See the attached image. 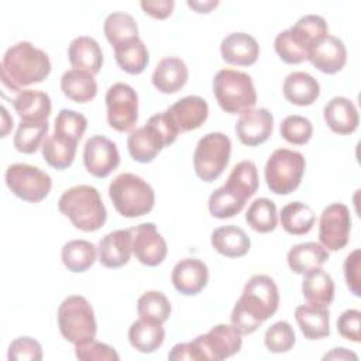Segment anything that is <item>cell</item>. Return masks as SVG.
Returning <instances> with one entry per match:
<instances>
[{
	"label": "cell",
	"instance_id": "7a4b0ae2",
	"mask_svg": "<svg viewBox=\"0 0 361 361\" xmlns=\"http://www.w3.org/2000/svg\"><path fill=\"white\" fill-rule=\"evenodd\" d=\"M0 71L3 87L16 96L24 90V86L47 79L51 72V61L47 52L28 41H21L4 52Z\"/></svg>",
	"mask_w": 361,
	"mask_h": 361
},
{
	"label": "cell",
	"instance_id": "7c38bea8",
	"mask_svg": "<svg viewBox=\"0 0 361 361\" xmlns=\"http://www.w3.org/2000/svg\"><path fill=\"white\" fill-rule=\"evenodd\" d=\"M107 123L120 133L133 131L138 121V94L127 83L117 82L106 92Z\"/></svg>",
	"mask_w": 361,
	"mask_h": 361
},
{
	"label": "cell",
	"instance_id": "8fae6325",
	"mask_svg": "<svg viewBox=\"0 0 361 361\" xmlns=\"http://www.w3.org/2000/svg\"><path fill=\"white\" fill-rule=\"evenodd\" d=\"M6 183L17 197L30 203L44 200L52 188L51 176L30 164L10 165L6 171Z\"/></svg>",
	"mask_w": 361,
	"mask_h": 361
},
{
	"label": "cell",
	"instance_id": "d6a6232c",
	"mask_svg": "<svg viewBox=\"0 0 361 361\" xmlns=\"http://www.w3.org/2000/svg\"><path fill=\"white\" fill-rule=\"evenodd\" d=\"M258 183V171L255 164L252 161H241L233 168L224 186L245 203L257 192Z\"/></svg>",
	"mask_w": 361,
	"mask_h": 361
},
{
	"label": "cell",
	"instance_id": "ac0fdd59",
	"mask_svg": "<svg viewBox=\"0 0 361 361\" xmlns=\"http://www.w3.org/2000/svg\"><path fill=\"white\" fill-rule=\"evenodd\" d=\"M166 117L179 133L199 128L209 116V106L200 96H186L165 110Z\"/></svg>",
	"mask_w": 361,
	"mask_h": 361
},
{
	"label": "cell",
	"instance_id": "60d3db41",
	"mask_svg": "<svg viewBox=\"0 0 361 361\" xmlns=\"http://www.w3.org/2000/svg\"><path fill=\"white\" fill-rule=\"evenodd\" d=\"M245 221L258 233L274 231L278 226L276 204L268 197L255 199L245 213Z\"/></svg>",
	"mask_w": 361,
	"mask_h": 361
},
{
	"label": "cell",
	"instance_id": "3957f363",
	"mask_svg": "<svg viewBox=\"0 0 361 361\" xmlns=\"http://www.w3.org/2000/svg\"><path fill=\"white\" fill-rule=\"evenodd\" d=\"M329 34L326 20L317 14L300 17L290 28L281 31L274 42L275 52L289 65L302 63L307 54L319 41Z\"/></svg>",
	"mask_w": 361,
	"mask_h": 361
},
{
	"label": "cell",
	"instance_id": "d590c367",
	"mask_svg": "<svg viewBox=\"0 0 361 361\" xmlns=\"http://www.w3.org/2000/svg\"><path fill=\"white\" fill-rule=\"evenodd\" d=\"M103 31L113 48L140 38L135 20L133 18V16L124 11H114L109 14L104 20Z\"/></svg>",
	"mask_w": 361,
	"mask_h": 361
},
{
	"label": "cell",
	"instance_id": "83f0119b",
	"mask_svg": "<svg viewBox=\"0 0 361 361\" xmlns=\"http://www.w3.org/2000/svg\"><path fill=\"white\" fill-rule=\"evenodd\" d=\"M210 243H212V247L219 254L227 258L244 257L250 251V245H251V241L247 233L234 224L214 228L210 237Z\"/></svg>",
	"mask_w": 361,
	"mask_h": 361
},
{
	"label": "cell",
	"instance_id": "d6986e66",
	"mask_svg": "<svg viewBox=\"0 0 361 361\" xmlns=\"http://www.w3.org/2000/svg\"><path fill=\"white\" fill-rule=\"evenodd\" d=\"M171 281L179 293L186 296L197 295L207 285V265L197 258H183L175 264Z\"/></svg>",
	"mask_w": 361,
	"mask_h": 361
},
{
	"label": "cell",
	"instance_id": "9f6ffc18",
	"mask_svg": "<svg viewBox=\"0 0 361 361\" xmlns=\"http://www.w3.org/2000/svg\"><path fill=\"white\" fill-rule=\"evenodd\" d=\"M1 111V137H6L8 134V131L13 128V117L8 114L7 109L4 106L0 107Z\"/></svg>",
	"mask_w": 361,
	"mask_h": 361
},
{
	"label": "cell",
	"instance_id": "74e56055",
	"mask_svg": "<svg viewBox=\"0 0 361 361\" xmlns=\"http://www.w3.org/2000/svg\"><path fill=\"white\" fill-rule=\"evenodd\" d=\"M114 56L117 65L130 75L144 72L149 61L148 49L140 38L114 48Z\"/></svg>",
	"mask_w": 361,
	"mask_h": 361
},
{
	"label": "cell",
	"instance_id": "9a60e30c",
	"mask_svg": "<svg viewBox=\"0 0 361 361\" xmlns=\"http://www.w3.org/2000/svg\"><path fill=\"white\" fill-rule=\"evenodd\" d=\"M134 257L147 267H158L168 254V245L154 223H141L128 228Z\"/></svg>",
	"mask_w": 361,
	"mask_h": 361
},
{
	"label": "cell",
	"instance_id": "1f68e13d",
	"mask_svg": "<svg viewBox=\"0 0 361 361\" xmlns=\"http://www.w3.org/2000/svg\"><path fill=\"white\" fill-rule=\"evenodd\" d=\"M302 293L307 303L327 307L334 299L333 278L322 268L312 269L303 274Z\"/></svg>",
	"mask_w": 361,
	"mask_h": 361
},
{
	"label": "cell",
	"instance_id": "cb8c5ba5",
	"mask_svg": "<svg viewBox=\"0 0 361 361\" xmlns=\"http://www.w3.org/2000/svg\"><path fill=\"white\" fill-rule=\"evenodd\" d=\"M323 117L329 128L341 135L354 133L360 123L357 107L350 99L343 96L333 97L326 103Z\"/></svg>",
	"mask_w": 361,
	"mask_h": 361
},
{
	"label": "cell",
	"instance_id": "52a82bcc",
	"mask_svg": "<svg viewBox=\"0 0 361 361\" xmlns=\"http://www.w3.org/2000/svg\"><path fill=\"white\" fill-rule=\"evenodd\" d=\"M213 93L220 109L228 114H243L257 103L251 76L235 69H220L214 75Z\"/></svg>",
	"mask_w": 361,
	"mask_h": 361
},
{
	"label": "cell",
	"instance_id": "6da1fadb",
	"mask_svg": "<svg viewBox=\"0 0 361 361\" xmlns=\"http://www.w3.org/2000/svg\"><path fill=\"white\" fill-rule=\"evenodd\" d=\"M279 306V290L274 279L258 274L248 279L240 299L235 302L230 320L241 336L252 334L272 317Z\"/></svg>",
	"mask_w": 361,
	"mask_h": 361
},
{
	"label": "cell",
	"instance_id": "9c48e42d",
	"mask_svg": "<svg viewBox=\"0 0 361 361\" xmlns=\"http://www.w3.org/2000/svg\"><path fill=\"white\" fill-rule=\"evenodd\" d=\"M306 161L305 157L293 149H275L265 164V182L271 192L276 195H289L295 192L303 178Z\"/></svg>",
	"mask_w": 361,
	"mask_h": 361
},
{
	"label": "cell",
	"instance_id": "836d02e7",
	"mask_svg": "<svg viewBox=\"0 0 361 361\" xmlns=\"http://www.w3.org/2000/svg\"><path fill=\"white\" fill-rule=\"evenodd\" d=\"M165 338L162 324L138 319L128 329V341L140 353L149 354L158 350Z\"/></svg>",
	"mask_w": 361,
	"mask_h": 361
},
{
	"label": "cell",
	"instance_id": "7dc6e473",
	"mask_svg": "<svg viewBox=\"0 0 361 361\" xmlns=\"http://www.w3.org/2000/svg\"><path fill=\"white\" fill-rule=\"evenodd\" d=\"M7 358L10 361H41L42 347L32 337H18L10 343Z\"/></svg>",
	"mask_w": 361,
	"mask_h": 361
},
{
	"label": "cell",
	"instance_id": "277c9868",
	"mask_svg": "<svg viewBox=\"0 0 361 361\" xmlns=\"http://www.w3.org/2000/svg\"><path fill=\"white\" fill-rule=\"evenodd\" d=\"M58 209L76 228L86 233L100 230L107 219L100 193L90 185L66 189L58 200Z\"/></svg>",
	"mask_w": 361,
	"mask_h": 361
},
{
	"label": "cell",
	"instance_id": "2e32d148",
	"mask_svg": "<svg viewBox=\"0 0 361 361\" xmlns=\"http://www.w3.org/2000/svg\"><path fill=\"white\" fill-rule=\"evenodd\" d=\"M83 164L92 176H109L120 164L117 145L104 135L90 137L83 147Z\"/></svg>",
	"mask_w": 361,
	"mask_h": 361
},
{
	"label": "cell",
	"instance_id": "8d00e7d4",
	"mask_svg": "<svg viewBox=\"0 0 361 361\" xmlns=\"http://www.w3.org/2000/svg\"><path fill=\"white\" fill-rule=\"evenodd\" d=\"M97 248L93 243L87 240H71L61 251V258L63 265L71 272H85L96 261Z\"/></svg>",
	"mask_w": 361,
	"mask_h": 361
},
{
	"label": "cell",
	"instance_id": "f5cc1de1",
	"mask_svg": "<svg viewBox=\"0 0 361 361\" xmlns=\"http://www.w3.org/2000/svg\"><path fill=\"white\" fill-rule=\"evenodd\" d=\"M168 358L172 361H182V360H193L200 361L197 350L193 344V341L188 343H178L172 347V350L168 354Z\"/></svg>",
	"mask_w": 361,
	"mask_h": 361
},
{
	"label": "cell",
	"instance_id": "e0dca14e",
	"mask_svg": "<svg viewBox=\"0 0 361 361\" xmlns=\"http://www.w3.org/2000/svg\"><path fill=\"white\" fill-rule=\"evenodd\" d=\"M274 130V116L265 109H251L244 111L235 123V134L241 144L257 147L265 142Z\"/></svg>",
	"mask_w": 361,
	"mask_h": 361
},
{
	"label": "cell",
	"instance_id": "c3c4849f",
	"mask_svg": "<svg viewBox=\"0 0 361 361\" xmlns=\"http://www.w3.org/2000/svg\"><path fill=\"white\" fill-rule=\"evenodd\" d=\"M75 355L79 360L83 361H92V360H104V361H117L120 360L117 351L106 344L100 343L97 340H89L80 344H75Z\"/></svg>",
	"mask_w": 361,
	"mask_h": 361
},
{
	"label": "cell",
	"instance_id": "8992f818",
	"mask_svg": "<svg viewBox=\"0 0 361 361\" xmlns=\"http://www.w3.org/2000/svg\"><path fill=\"white\" fill-rule=\"evenodd\" d=\"M109 196L114 209L127 219L141 217L149 213L155 204L151 185L130 172H123L110 182Z\"/></svg>",
	"mask_w": 361,
	"mask_h": 361
},
{
	"label": "cell",
	"instance_id": "11a10c76",
	"mask_svg": "<svg viewBox=\"0 0 361 361\" xmlns=\"http://www.w3.org/2000/svg\"><path fill=\"white\" fill-rule=\"evenodd\" d=\"M188 6L190 8H193L196 13H210L214 7L219 6V1L217 0H204V1H188Z\"/></svg>",
	"mask_w": 361,
	"mask_h": 361
},
{
	"label": "cell",
	"instance_id": "484cf974",
	"mask_svg": "<svg viewBox=\"0 0 361 361\" xmlns=\"http://www.w3.org/2000/svg\"><path fill=\"white\" fill-rule=\"evenodd\" d=\"M295 319L307 340H319L330 334V313L326 306L300 305L295 309Z\"/></svg>",
	"mask_w": 361,
	"mask_h": 361
},
{
	"label": "cell",
	"instance_id": "603a6c76",
	"mask_svg": "<svg viewBox=\"0 0 361 361\" xmlns=\"http://www.w3.org/2000/svg\"><path fill=\"white\" fill-rule=\"evenodd\" d=\"M188 76V66L180 58L165 56L157 63L151 80L158 92L172 94L186 85Z\"/></svg>",
	"mask_w": 361,
	"mask_h": 361
},
{
	"label": "cell",
	"instance_id": "44dd1931",
	"mask_svg": "<svg viewBox=\"0 0 361 361\" xmlns=\"http://www.w3.org/2000/svg\"><path fill=\"white\" fill-rule=\"evenodd\" d=\"M221 58L237 66H251L259 56V45L257 39L247 32H231L221 39Z\"/></svg>",
	"mask_w": 361,
	"mask_h": 361
},
{
	"label": "cell",
	"instance_id": "7bdbcfd3",
	"mask_svg": "<svg viewBox=\"0 0 361 361\" xmlns=\"http://www.w3.org/2000/svg\"><path fill=\"white\" fill-rule=\"evenodd\" d=\"M76 149L78 144L62 141L56 138L54 134L48 135L41 147L44 161L58 171L66 169L72 165L76 155Z\"/></svg>",
	"mask_w": 361,
	"mask_h": 361
},
{
	"label": "cell",
	"instance_id": "ffe728a7",
	"mask_svg": "<svg viewBox=\"0 0 361 361\" xmlns=\"http://www.w3.org/2000/svg\"><path fill=\"white\" fill-rule=\"evenodd\" d=\"M307 61L320 72L333 75L340 72L347 62V49L344 42L327 34L307 54Z\"/></svg>",
	"mask_w": 361,
	"mask_h": 361
},
{
	"label": "cell",
	"instance_id": "e575fe53",
	"mask_svg": "<svg viewBox=\"0 0 361 361\" xmlns=\"http://www.w3.org/2000/svg\"><path fill=\"white\" fill-rule=\"evenodd\" d=\"M282 228L292 235L307 234L316 221V214L313 209L302 202H290L282 207L281 214Z\"/></svg>",
	"mask_w": 361,
	"mask_h": 361
},
{
	"label": "cell",
	"instance_id": "ee69618b",
	"mask_svg": "<svg viewBox=\"0 0 361 361\" xmlns=\"http://www.w3.org/2000/svg\"><path fill=\"white\" fill-rule=\"evenodd\" d=\"M244 206L245 203L240 200L237 196H234L228 189H226L224 185L213 190L207 202L210 214L220 220L234 217L243 210Z\"/></svg>",
	"mask_w": 361,
	"mask_h": 361
},
{
	"label": "cell",
	"instance_id": "4fadbf2b",
	"mask_svg": "<svg viewBox=\"0 0 361 361\" xmlns=\"http://www.w3.org/2000/svg\"><path fill=\"white\" fill-rule=\"evenodd\" d=\"M243 336L231 324H217L192 341L200 361H221L241 350Z\"/></svg>",
	"mask_w": 361,
	"mask_h": 361
},
{
	"label": "cell",
	"instance_id": "5b68a950",
	"mask_svg": "<svg viewBox=\"0 0 361 361\" xmlns=\"http://www.w3.org/2000/svg\"><path fill=\"white\" fill-rule=\"evenodd\" d=\"M179 131L166 117L165 111L149 117L144 127L135 128L127 138V149L130 157L141 164L155 159L162 148L169 147L178 138Z\"/></svg>",
	"mask_w": 361,
	"mask_h": 361
},
{
	"label": "cell",
	"instance_id": "4316f807",
	"mask_svg": "<svg viewBox=\"0 0 361 361\" xmlns=\"http://www.w3.org/2000/svg\"><path fill=\"white\" fill-rule=\"evenodd\" d=\"M21 121H45L52 110L51 99L45 92L24 89L11 99Z\"/></svg>",
	"mask_w": 361,
	"mask_h": 361
},
{
	"label": "cell",
	"instance_id": "f907efd6",
	"mask_svg": "<svg viewBox=\"0 0 361 361\" xmlns=\"http://www.w3.org/2000/svg\"><path fill=\"white\" fill-rule=\"evenodd\" d=\"M360 319H361V312L357 309H348V310L343 312L337 319L338 333L347 340L360 343V340H361Z\"/></svg>",
	"mask_w": 361,
	"mask_h": 361
},
{
	"label": "cell",
	"instance_id": "f6af8a7d",
	"mask_svg": "<svg viewBox=\"0 0 361 361\" xmlns=\"http://www.w3.org/2000/svg\"><path fill=\"white\" fill-rule=\"evenodd\" d=\"M279 131L282 138L289 144L305 145L313 135V126L309 118L299 114H290L282 120Z\"/></svg>",
	"mask_w": 361,
	"mask_h": 361
},
{
	"label": "cell",
	"instance_id": "4dcf8cb0",
	"mask_svg": "<svg viewBox=\"0 0 361 361\" xmlns=\"http://www.w3.org/2000/svg\"><path fill=\"white\" fill-rule=\"evenodd\" d=\"M62 93L76 103H87L97 94V83L94 75L72 68L61 78Z\"/></svg>",
	"mask_w": 361,
	"mask_h": 361
},
{
	"label": "cell",
	"instance_id": "d4e9b609",
	"mask_svg": "<svg viewBox=\"0 0 361 361\" xmlns=\"http://www.w3.org/2000/svg\"><path fill=\"white\" fill-rule=\"evenodd\" d=\"M68 58L73 68L92 75L99 73L103 65V52L99 42L87 35H79L71 41Z\"/></svg>",
	"mask_w": 361,
	"mask_h": 361
},
{
	"label": "cell",
	"instance_id": "7402d4cb",
	"mask_svg": "<svg viewBox=\"0 0 361 361\" xmlns=\"http://www.w3.org/2000/svg\"><path fill=\"white\" fill-rule=\"evenodd\" d=\"M99 262L106 268L126 265L133 254L130 230H116L106 234L97 245Z\"/></svg>",
	"mask_w": 361,
	"mask_h": 361
},
{
	"label": "cell",
	"instance_id": "f546056e",
	"mask_svg": "<svg viewBox=\"0 0 361 361\" xmlns=\"http://www.w3.org/2000/svg\"><path fill=\"white\" fill-rule=\"evenodd\" d=\"M286 259L295 274L303 275L312 269L322 268L329 259V251L319 243L307 241L293 245L288 251Z\"/></svg>",
	"mask_w": 361,
	"mask_h": 361
},
{
	"label": "cell",
	"instance_id": "b9f144b4",
	"mask_svg": "<svg viewBox=\"0 0 361 361\" xmlns=\"http://www.w3.org/2000/svg\"><path fill=\"white\" fill-rule=\"evenodd\" d=\"M54 135L62 141L78 144L87 127V118L71 109H62L54 124Z\"/></svg>",
	"mask_w": 361,
	"mask_h": 361
},
{
	"label": "cell",
	"instance_id": "f1b7e54d",
	"mask_svg": "<svg viewBox=\"0 0 361 361\" xmlns=\"http://www.w3.org/2000/svg\"><path fill=\"white\" fill-rule=\"evenodd\" d=\"M285 99L296 106H310L320 96L319 82L307 72H292L283 80Z\"/></svg>",
	"mask_w": 361,
	"mask_h": 361
},
{
	"label": "cell",
	"instance_id": "ab89813d",
	"mask_svg": "<svg viewBox=\"0 0 361 361\" xmlns=\"http://www.w3.org/2000/svg\"><path fill=\"white\" fill-rule=\"evenodd\" d=\"M171 303L159 290H148L138 298L137 312L140 319L164 324L171 316Z\"/></svg>",
	"mask_w": 361,
	"mask_h": 361
},
{
	"label": "cell",
	"instance_id": "5bb4252c",
	"mask_svg": "<svg viewBox=\"0 0 361 361\" xmlns=\"http://www.w3.org/2000/svg\"><path fill=\"white\" fill-rule=\"evenodd\" d=\"M351 216L343 203H331L323 209L319 220V240L327 251L344 248L350 238Z\"/></svg>",
	"mask_w": 361,
	"mask_h": 361
},
{
	"label": "cell",
	"instance_id": "ba28073f",
	"mask_svg": "<svg viewBox=\"0 0 361 361\" xmlns=\"http://www.w3.org/2000/svg\"><path fill=\"white\" fill-rule=\"evenodd\" d=\"M58 327L62 337L72 344L93 340L97 324L87 299L80 295H72L63 299L58 309Z\"/></svg>",
	"mask_w": 361,
	"mask_h": 361
},
{
	"label": "cell",
	"instance_id": "f35d334b",
	"mask_svg": "<svg viewBox=\"0 0 361 361\" xmlns=\"http://www.w3.org/2000/svg\"><path fill=\"white\" fill-rule=\"evenodd\" d=\"M48 121H21L17 127L13 144L23 154H34L48 137Z\"/></svg>",
	"mask_w": 361,
	"mask_h": 361
},
{
	"label": "cell",
	"instance_id": "30bf717a",
	"mask_svg": "<svg viewBox=\"0 0 361 361\" xmlns=\"http://www.w3.org/2000/svg\"><path fill=\"white\" fill-rule=\"evenodd\" d=\"M231 141L223 133H207L195 148L193 168L196 175L204 182L216 180L228 165Z\"/></svg>",
	"mask_w": 361,
	"mask_h": 361
},
{
	"label": "cell",
	"instance_id": "681fc988",
	"mask_svg": "<svg viewBox=\"0 0 361 361\" xmlns=\"http://www.w3.org/2000/svg\"><path fill=\"white\" fill-rule=\"evenodd\" d=\"M361 251L357 248L344 261V276L348 289L354 296H361Z\"/></svg>",
	"mask_w": 361,
	"mask_h": 361
},
{
	"label": "cell",
	"instance_id": "db71d44e",
	"mask_svg": "<svg viewBox=\"0 0 361 361\" xmlns=\"http://www.w3.org/2000/svg\"><path fill=\"white\" fill-rule=\"evenodd\" d=\"M323 360H358L357 354H354L353 351H348L344 347H338V348H333L330 353L323 355Z\"/></svg>",
	"mask_w": 361,
	"mask_h": 361
},
{
	"label": "cell",
	"instance_id": "bcb514c9",
	"mask_svg": "<svg viewBox=\"0 0 361 361\" xmlns=\"http://www.w3.org/2000/svg\"><path fill=\"white\" fill-rule=\"evenodd\" d=\"M295 331L292 326L285 320L274 323L271 327L267 329L264 334L265 347L275 354L289 351L295 345Z\"/></svg>",
	"mask_w": 361,
	"mask_h": 361
},
{
	"label": "cell",
	"instance_id": "816d5d0a",
	"mask_svg": "<svg viewBox=\"0 0 361 361\" xmlns=\"http://www.w3.org/2000/svg\"><path fill=\"white\" fill-rule=\"evenodd\" d=\"M140 6L145 14L157 20H164L172 14L175 1L173 0H142Z\"/></svg>",
	"mask_w": 361,
	"mask_h": 361
}]
</instances>
